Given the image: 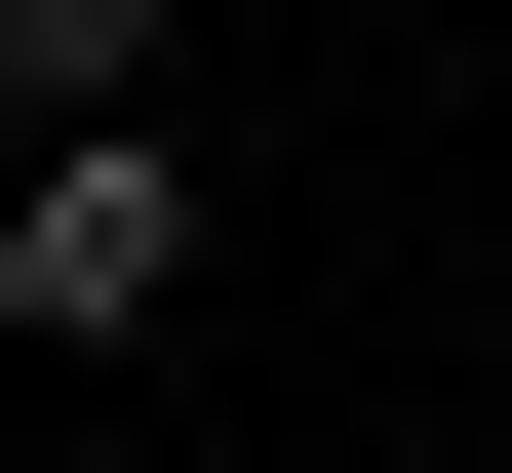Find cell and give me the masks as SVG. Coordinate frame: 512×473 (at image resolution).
I'll use <instances>...</instances> for the list:
<instances>
[{"instance_id":"1","label":"cell","mask_w":512,"mask_h":473,"mask_svg":"<svg viewBox=\"0 0 512 473\" xmlns=\"http://www.w3.org/2000/svg\"><path fill=\"white\" fill-rule=\"evenodd\" d=\"M0 316H40V355H158V316H197V158H158V119H79L40 198H0Z\"/></svg>"},{"instance_id":"2","label":"cell","mask_w":512,"mask_h":473,"mask_svg":"<svg viewBox=\"0 0 512 473\" xmlns=\"http://www.w3.org/2000/svg\"><path fill=\"white\" fill-rule=\"evenodd\" d=\"M0 119H40V158H79V119H158V0H0Z\"/></svg>"}]
</instances>
